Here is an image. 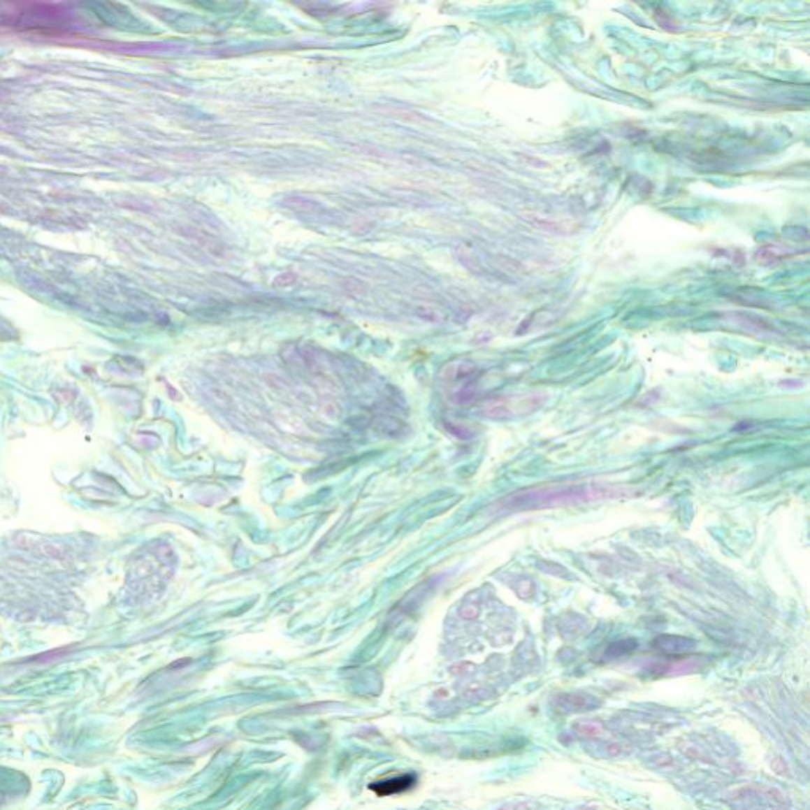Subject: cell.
<instances>
[{"label":"cell","mask_w":810,"mask_h":810,"mask_svg":"<svg viewBox=\"0 0 810 810\" xmlns=\"http://www.w3.org/2000/svg\"><path fill=\"white\" fill-rule=\"evenodd\" d=\"M623 497L622 489L600 484H557L542 486V488L524 489L503 499V509L513 512H527V509H542L562 505H572L581 502H598L605 499Z\"/></svg>","instance_id":"1"},{"label":"cell","mask_w":810,"mask_h":810,"mask_svg":"<svg viewBox=\"0 0 810 810\" xmlns=\"http://www.w3.org/2000/svg\"><path fill=\"white\" fill-rule=\"evenodd\" d=\"M5 27L34 34H65L71 27V15L51 3H24L2 16Z\"/></svg>","instance_id":"2"},{"label":"cell","mask_w":810,"mask_h":810,"mask_svg":"<svg viewBox=\"0 0 810 810\" xmlns=\"http://www.w3.org/2000/svg\"><path fill=\"white\" fill-rule=\"evenodd\" d=\"M546 402L543 394L516 396V398H497L486 402L483 413L493 419H507L535 412Z\"/></svg>","instance_id":"3"},{"label":"cell","mask_w":810,"mask_h":810,"mask_svg":"<svg viewBox=\"0 0 810 810\" xmlns=\"http://www.w3.org/2000/svg\"><path fill=\"white\" fill-rule=\"evenodd\" d=\"M415 783L417 777L412 776V774H405V776L400 777H393L388 780H380V782H374L370 785V790L379 796H393L405 793V791L415 787Z\"/></svg>","instance_id":"4"},{"label":"cell","mask_w":810,"mask_h":810,"mask_svg":"<svg viewBox=\"0 0 810 810\" xmlns=\"http://www.w3.org/2000/svg\"><path fill=\"white\" fill-rule=\"evenodd\" d=\"M653 644H656V647H658L660 651L668 652V653L687 652L695 647V643L692 639L681 638V636H668V635L658 636Z\"/></svg>","instance_id":"5"},{"label":"cell","mask_w":810,"mask_h":810,"mask_svg":"<svg viewBox=\"0 0 810 810\" xmlns=\"http://www.w3.org/2000/svg\"><path fill=\"white\" fill-rule=\"evenodd\" d=\"M475 372V366L472 364H458L454 366L451 374H448V379L449 380H464V379H469V377Z\"/></svg>","instance_id":"6"},{"label":"cell","mask_w":810,"mask_h":810,"mask_svg":"<svg viewBox=\"0 0 810 810\" xmlns=\"http://www.w3.org/2000/svg\"><path fill=\"white\" fill-rule=\"evenodd\" d=\"M635 647H636L635 641L627 639V641H622V643H616V644L611 646L608 649V653H611V656H614V657H619V656H623V653H628L630 651H633Z\"/></svg>","instance_id":"7"},{"label":"cell","mask_w":810,"mask_h":810,"mask_svg":"<svg viewBox=\"0 0 810 810\" xmlns=\"http://www.w3.org/2000/svg\"><path fill=\"white\" fill-rule=\"evenodd\" d=\"M461 616L465 617V619H475L478 616V605H465L461 609Z\"/></svg>","instance_id":"8"}]
</instances>
